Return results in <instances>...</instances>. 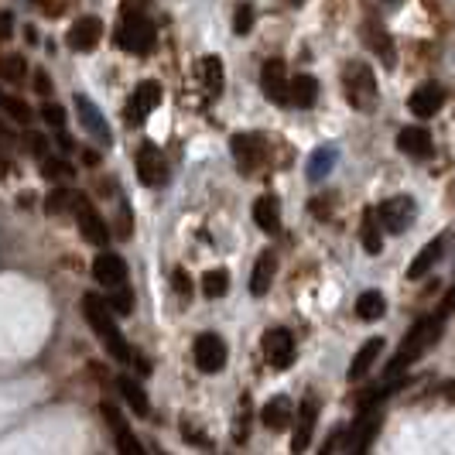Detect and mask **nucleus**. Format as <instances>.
I'll list each match as a JSON object with an SVG mask.
<instances>
[{
	"label": "nucleus",
	"instance_id": "obj_55",
	"mask_svg": "<svg viewBox=\"0 0 455 455\" xmlns=\"http://www.w3.org/2000/svg\"><path fill=\"white\" fill-rule=\"evenodd\" d=\"M0 103H4V93H0Z\"/></svg>",
	"mask_w": 455,
	"mask_h": 455
},
{
	"label": "nucleus",
	"instance_id": "obj_41",
	"mask_svg": "<svg viewBox=\"0 0 455 455\" xmlns=\"http://www.w3.org/2000/svg\"><path fill=\"white\" fill-rule=\"evenodd\" d=\"M247 431H251V397L240 401V425H236V442H247Z\"/></svg>",
	"mask_w": 455,
	"mask_h": 455
},
{
	"label": "nucleus",
	"instance_id": "obj_38",
	"mask_svg": "<svg viewBox=\"0 0 455 455\" xmlns=\"http://www.w3.org/2000/svg\"><path fill=\"white\" fill-rule=\"evenodd\" d=\"M233 27H236V35H247V31L253 27V7H251V4H236Z\"/></svg>",
	"mask_w": 455,
	"mask_h": 455
},
{
	"label": "nucleus",
	"instance_id": "obj_54",
	"mask_svg": "<svg viewBox=\"0 0 455 455\" xmlns=\"http://www.w3.org/2000/svg\"><path fill=\"white\" fill-rule=\"evenodd\" d=\"M291 4H302V0H291Z\"/></svg>",
	"mask_w": 455,
	"mask_h": 455
},
{
	"label": "nucleus",
	"instance_id": "obj_12",
	"mask_svg": "<svg viewBox=\"0 0 455 455\" xmlns=\"http://www.w3.org/2000/svg\"><path fill=\"white\" fill-rule=\"evenodd\" d=\"M442 106H445V86H442V82H421V86L411 93V100H407V110H411L414 117H421V120L435 117Z\"/></svg>",
	"mask_w": 455,
	"mask_h": 455
},
{
	"label": "nucleus",
	"instance_id": "obj_13",
	"mask_svg": "<svg viewBox=\"0 0 455 455\" xmlns=\"http://www.w3.org/2000/svg\"><path fill=\"white\" fill-rule=\"evenodd\" d=\"M158 103H161V86L151 82V79L141 82V86L134 89V96L127 100V124H144L148 113H151Z\"/></svg>",
	"mask_w": 455,
	"mask_h": 455
},
{
	"label": "nucleus",
	"instance_id": "obj_32",
	"mask_svg": "<svg viewBox=\"0 0 455 455\" xmlns=\"http://www.w3.org/2000/svg\"><path fill=\"white\" fill-rule=\"evenodd\" d=\"M76 196L79 192H73V189H51L49 199H45V212H49V216H66V212H73Z\"/></svg>",
	"mask_w": 455,
	"mask_h": 455
},
{
	"label": "nucleus",
	"instance_id": "obj_42",
	"mask_svg": "<svg viewBox=\"0 0 455 455\" xmlns=\"http://www.w3.org/2000/svg\"><path fill=\"white\" fill-rule=\"evenodd\" d=\"M45 18H58L62 11H66V0H31Z\"/></svg>",
	"mask_w": 455,
	"mask_h": 455
},
{
	"label": "nucleus",
	"instance_id": "obj_1",
	"mask_svg": "<svg viewBox=\"0 0 455 455\" xmlns=\"http://www.w3.org/2000/svg\"><path fill=\"white\" fill-rule=\"evenodd\" d=\"M82 315H86L89 329L100 335V343L106 346V353L113 356L117 363H130V359H134V350H130V343L124 339V332L117 329L113 312H110L106 298L93 295V291H89V295H82Z\"/></svg>",
	"mask_w": 455,
	"mask_h": 455
},
{
	"label": "nucleus",
	"instance_id": "obj_44",
	"mask_svg": "<svg viewBox=\"0 0 455 455\" xmlns=\"http://www.w3.org/2000/svg\"><path fill=\"white\" fill-rule=\"evenodd\" d=\"M148 11V0H124V7H120V14L130 18V14H144Z\"/></svg>",
	"mask_w": 455,
	"mask_h": 455
},
{
	"label": "nucleus",
	"instance_id": "obj_4",
	"mask_svg": "<svg viewBox=\"0 0 455 455\" xmlns=\"http://www.w3.org/2000/svg\"><path fill=\"white\" fill-rule=\"evenodd\" d=\"M117 45L130 55H148L154 49V25L144 14H130L117 27Z\"/></svg>",
	"mask_w": 455,
	"mask_h": 455
},
{
	"label": "nucleus",
	"instance_id": "obj_47",
	"mask_svg": "<svg viewBox=\"0 0 455 455\" xmlns=\"http://www.w3.org/2000/svg\"><path fill=\"white\" fill-rule=\"evenodd\" d=\"M117 233H120V236H130V212H127V205L120 209V220H117Z\"/></svg>",
	"mask_w": 455,
	"mask_h": 455
},
{
	"label": "nucleus",
	"instance_id": "obj_24",
	"mask_svg": "<svg viewBox=\"0 0 455 455\" xmlns=\"http://www.w3.org/2000/svg\"><path fill=\"white\" fill-rule=\"evenodd\" d=\"M315 100H319V82H315V76H295L288 82V103H295L298 110H308Z\"/></svg>",
	"mask_w": 455,
	"mask_h": 455
},
{
	"label": "nucleus",
	"instance_id": "obj_16",
	"mask_svg": "<svg viewBox=\"0 0 455 455\" xmlns=\"http://www.w3.org/2000/svg\"><path fill=\"white\" fill-rule=\"evenodd\" d=\"M100 38H103V21L100 18H79L76 25L69 27V49L73 51H93L96 45H100Z\"/></svg>",
	"mask_w": 455,
	"mask_h": 455
},
{
	"label": "nucleus",
	"instance_id": "obj_25",
	"mask_svg": "<svg viewBox=\"0 0 455 455\" xmlns=\"http://www.w3.org/2000/svg\"><path fill=\"white\" fill-rule=\"evenodd\" d=\"M359 243H363V251L366 253L383 251V227H380V220H377V212H374V209H366V212H363V223H359Z\"/></svg>",
	"mask_w": 455,
	"mask_h": 455
},
{
	"label": "nucleus",
	"instance_id": "obj_23",
	"mask_svg": "<svg viewBox=\"0 0 455 455\" xmlns=\"http://www.w3.org/2000/svg\"><path fill=\"white\" fill-rule=\"evenodd\" d=\"M253 223L264 229V233H278L281 229V205L274 196H260L253 203Z\"/></svg>",
	"mask_w": 455,
	"mask_h": 455
},
{
	"label": "nucleus",
	"instance_id": "obj_43",
	"mask_svg": "<svg viewBox=\"0 0 455 455\" xmlns=\"http://www.w3.org/2000/svg\"><path fill=\"white\" fill-rule=\"evenodd\" d=\"M172 284H175V291L181 295V298H189V295H192V281H189V274H185L181 267H175V274H172Z\"/></svg>",
	"mask_w": 455,
	"mask_h": 455
},
{
	"label": "nucleus",
	"instance_id": "obj_30",
	"mask_svg": "<svg viewBox=\"0 0 455 455\" xmlns=\"http://www.w3.org/2000/svg\"><path fill=\"white\" fill-rule=\"evenodd\" d=\"M383 312H387V302H383L380 291H363V295L356 298V315H359L363 322H377V319H383Z\"/></svg>",
	"mask_w": 455,
	"mask_h": 455
},
{
	"label": "nucleus",
	"instance_id": "obj_15",
	"mask_svg": "<svg viewBox=\"0 0 455 455\" xmlns=\"http://www.w3.org/2000/svg\"><path fill=\"white\" fill-rule=\"evenodd\" d=\"M103 418H106V425L113 428V438H117V452L120 455H148L144 452V445L137 442V435L127 428V421L120 418V411L113 405H103Z\"/></svg>",
	"mask_w": 455,
	"mask_h": 455
},
{
	"label": "nucleus",
	"instance_id": "obj_50",
	"mask_svg": "<svg viewBox=\"0 0 455 455\" xmlns=\"http://www.w3.org/2000/svg\"><path fill=\"white\" fill-rule=\"evenodd\" d=\"M82 161L93 168V165H100V154H96V151H82Z\"/></svg>",
	"mask_w": 455,
	"mask_h": 455
},
{
	"label": "nucleus",
	"instance_id": "obj_35",
	"mask_svg": "<svg viewBox=\"0 0 455 455\" xmlns=\"http://www.w3.org/2000/svg\"><path fill=\"white\" fill-rule=\"evenodd\" d=\"M110 312H120V315H127L130 308H134V295H130V288L127 284H117V288H110Z\"/></svg>",
	"mask_w": 455,
	"mask_h": 455
},
{
	"label": "nucleus",
	"instance_id": "obj_5",
	"mask_svg": "<svg viewBox=\"0 0 455 455\" xmlns=\"http://www.w3.org/2000/svg\"><path fill=\"white\" fill-rule=\"evenodd\" d=\"M73 212H76L79 233H82V240H86V243H93V247H106V243H110V227H106V220L96 212V205L89 203L82 192L76 196Z\"/></svg>",
	"mask_w": 455,
	"mask_h": 455
},
{
	"label": "nucleus",
	"instance_id": "obj_46",
	"mask_svg": "<svg viewBox=\"0 0 455 455\" xmlns=\"http://www.w3.org/2000/svg\"><path fill=\"white\" fill-rule=\"evenodd\" d=\"M35 89H38L42 96H49V93H51V79H49V73H42V69L35 73Z\"/></svg>",
	"mask_w": 455,
	"mask_h": 455
},
{
	"label": "nucleus",
	"instance_id": "obj_8",
	"mask_svg": "<svg viewBox=\"0 0 455 455\" xmlns=\"http://www.w3.org/2000/svg\"><path fill=\"white\" fill-rule=\"evenodd\" d=\"M229 148H233L236 168H240L243 175H253V172L264 165V158H267L264 137H257V134H236V137L229 141Z\"/></svg>",
	"mask_w": 455,
	"mask_h": 455
},
{
	"label": "nucleus",
	"instance_id": "obj_19",
	"mask_svg": "<svg viewBox=\"0 0 455 455\" xmlns=\"http://www.w3.org/2000/svg\"><path fill=\"white\" fill-rule=\"evenodd\" d=\"M274 274H278V257H274V251H264L260 257H257V264H253V271H251V295L253 298H264V295L271 291Z\"/></svg>",
	"mask_w": 455,
	"mask_h": 455
},
{
	"label": "nucleus",
	"instance_id": "obj_3",
	"mask_svg": "<svg viewBox=\"0 0 455 455\" xmlns=\"http://www.w3.org/2000/svg\"><path fill=\"white\" fill-rule=\"evenodd\" d=\"M343 89H346L350 106L359 110V113H370V110L377 106V79H374L366 62H350V66H346Z\"/></svg>",
	"mask_w": 455,
	"mask_h": 455
},
{
	"label": "nucleus",
	"instance_id": "obj_45",
	"mask_svg": "<svg viewBox=\"0 0 455 455\" xmlns=\"http://www.w3.org/2000/svg\"><path fill=\"white\" fill-rule=\"evenodd\" d=\"M452 312H455V288H449V295L442 298V305H438V312H435V315H442V319H445V315H452Z\"/></svg>",
	"mask_w": 455,
	"mask_h": 455
},
{
	"label": "nucleus",
	"instance_id": "obj_22",
	"mask_svg": "<svg viewBox=\"0 0 455 455\" xmlns=\"http://www.w3.org/2000/svg\"><path fill=\"white\" fill-rule=\"evenodd\" d=\"M442 251H445V236H435L425 251L418 253L414 260H411V267H407V278L411 281H418V278H425L431 267L438 264V257H442Z\"/></svg>",
	"mask_w": 455,
	"mask_h": 455
},
{
	"label": "nucleus",
	"instance_id": "obj_34",
	"mask_svg": "<svg viewBox=\"0 0 455 455\" xmlns=\"http://www.w3.org/2000/svg\"><path fill=\"white\" fill-rule=\"evenodd\" d=\"M76 175L73 172V165L69 161H62V158H42V178H49V181H55V185H62V181H69V178Z\"/></svg>",
	"mask_w": 455,
	"mask_h": 455
},
{
	"label": "nucleus",
	"instance_id": "obj_27",
	"mask_svg": "<svg viewBox=\"0 0 455 455\" xmlns=\"http://www.w3.org/2000/svg\"><path fill=\"white\" fill-rule=\"evenodd\" d=\"M199 82L209 96H220L223 93V62L216 55H205L199 62Z\"/></svg>",
	"mask_w": 455,
	"mask_h": 455
},
{
	"label": "nucleus",
	"instance_id": "obj_48",
	"mask_svg": "<svg viewBox=\"0 0 455 455\" xmlns=\"http://www.w3.org/2000/svg\"><path fill=\"white\" fill-rule=\"evenodd\" d=\"M339 438H343V435H339V431H332L329 438H326V445L319 449V455H332V452H335V445H339Z\"/></svg>",
	"mask_w": 455,
	"mask_h": 455
},
{
	"label": "nucleus",
	"instance_id": "obj_37",
	"mask_svg": "<svg viewBox=\"0 0 455 455\" xmlns=\"http://www.w3.org/2000/svg\"><path fill=\"white\" fill-rule=\"evenodd\" d=\"M0 106H4V110H7V117H11V120H18V124H27V120H31V106H27L25 100H18V96H4Z\"/></svg>",
	"mask_w": 455,
	"mask_h": 455
},
{
	"label": "nucleus",
	"instance_id": "obj_9",
	"mask_svg": "<svg viewBox=\"0 0 455 455\" xmlns=\"http://www.w3.org/2000/svg\"><path fill=\"white\" fill-rule=\"evenodd\" d=\"M196 366L203 370V374H220L223 366H227V343L216 335V332H203L199 339H196Z\"/></svg>",
	"mask_w": 455,
	"mask_h": 455
},
{
	"label": "nucleus",
	"instance_id": "obj_33",
	"mask_svg": "<svg viewBox=\"0 0 455 455\" xmlns=\"http://www.w3.org/2000/svg\"><path fill=\"white\" fill-rule=\"evenodd\" d=\"M229 291V271L223 267H212L203 274V295L205 298H223Z\"/></svg>",
	"mask_w": 455,
	"mask_h": 455
},
{
	"label": "nucleus",
	"instance_id": "obj_53",
	"mask_svg": "<svg viewBox=\"0 0 455 455\" xmlns=\"http://www.w3.org/2000/svg\"><path fill=\"white\" fill-rule=\"evenodd\" d=\"M387 4H401V0H387Z\"/></svg>",
	"mask_w": 455,
	"mask_h": 455
},
{
	"label": "nucleus",
	"instance_id": "obj_6",
	"mask_svg": "<svg viewBox=\"0 0 455 455\" xmlns=\"http://www.w3.org/2000/svg\"><path fill=\"white\" fill-rule=\"evenodd\" d=\"M359 38H363V45L374 51V55H377L387 69H394V66H397V49H394V38H390V31L380 25L377 18H366V21H363V27H359Z\"/></svg>",
	"mask_w": 455,
	"mask_h": 455
},
{
	"label": "nucleus",
	"instance_id": "obj_14",
	"mask_svg": "<svg viewBox=\"0 0 455 455\" xmlns=\"http://www.w3.org/2000/svg\"><path fill=\"white\" fill-rule=\"evenodd\" d=\"M260 89L271 103H288V69L281 58H267L260 69Z\"/></svg>",
	"mask_w": 455,
	"mask_h": 455
},
{
	"label": "nucleus",
	"instance_id": "obj_31",
	"mask_svg": "<svg viewBox=\"0 0 455 455\" xmlns=\"http://www.w3.org/2000/svg\"><path fill=\"white\" fill-rule=\"evenodd\" d=\"M25 76H27L25 55L4 51V55H0V82H25Z\"/></svg>",
	"mask_w": 455,
	"mask_h": 455
},
{
	"label": "nucleus",
	"instance_id": "obj_2",
	"mask_svg": "<svg viewBox=\"0 0 455 455\" xmlns=\"http://www.w3.org/2000/svg\"><path fill=\"white\" fill-rule=\"evenodd\" d=\"M438 335H442V315H425V319H418V322L407 329L405 339H401L397 356L390 359V377H394V374H405L411 363H418V359L435 346Z\"/></svg>",
	"mask_w": 455,
	"mask_h": 455
},
{
	"label": "nucleus",
	"instance_id": "obj_40",
	"mask_svg": "<svg viewBox=\"0 0 455 455\" xmlns=\"http://www.w3.org/2000/svg\"><path fill=\"white\" fill-rule=\"evenodd\" d=\"M42 117H45L49 127H58V130L66 127V110H62L58 103H45V106H42Z\"/></svg>",
	"mask_w": 455,
	"mask_h": 455
},
{
	"label": "nucleus",
	"instance_id": "obj_28",
	"mask_svg": "<svg viewBox=\"0 0 455 455\" xmlns=\"http://www.w3.org/2000/svg\"><path fill=\"white\" fill-rule=\"evenodd\" d=\"M260 421H264V428L284 431V425L291 421V401H288V397H274V401H267L264 411H260Z\"/></svg>",
	"mask_w": 455,
	"mask_h": 455
},
{
	"label": "nucleus",
	"instance_id": "obj_20",
	"mask_svg": "<svg viewBox=\"0 0 455 455\" xmlns=\"http://www.w3.org/2000/svg\"><path fill=\"white\" fill-rule=\"evenodd\" d=\"M76 113H79V124L82 130H89L100 144H110V127L103 120V113L96 110V103L86 100V96H76Z\"/></svg>",
	"mask_w": 455,
	"mask_h": 455
},
{
	"label": "nucleus",
	"instance_id": "obj_36",
	"mask_svg": "<svg viewBox=\"0 0 455 455\" xmlns=\"http://www.w3.org/2000/svg\"><path fill=\"white\" fill-rule=\"evenodd\" d=\"M332 158H335V154H332V148H322V151L308 161V178H326V175H329Z\"/></svg>",
	"mask_w": 455,
	"mask_h": 455
},
{
	"label": "nucleus",
	"instance_id": "obj_26",
	"mask_svg": "<svg viewBox=\"0 0 455 455\" xmlns=\"http://www.w3.org/2000/svg\"><path fill=\"white\" fill-rule=\"evenodd\" d=\"M380 353H383V339H380V335L366 339V346H363V350L353 356V363H350V380L356 383V380L366 377V370L374 366V359H377Z\"/></svg>",
	"mask_w": 455,
	"mask_h": 455
},
{
	"label": "nucleus",
	"instance_id": "obj_21",
	"mask_svg": "<svg viewBox=\"0 0 455 455\" xmlns=\"http://www.w3.org/2000/svg\"><path fill=\"white\" fill-rule=\"evenodd\" d=\"M397 148H401L407 158H431V151H435L431 134L425 127H405L401 137H397Z\"/></svg>",
	"mask_w": 455,
	"mask_h": 455
},
{
	"label": "nucleus",
	"instance_id": "obj_29",
	"mask_svg": "<svg viewBox=\"0 0 455 455\" xmlns=\"http://www.w3.org/2000/svg\"><path fill=\"white\" fill-rule=\"evenodd\" d=\"M117 387H120V394H124V401L130 405L134 414H141V418H148L151 414V405H148V394L141 390V383L130 377H120L117 380Z\"/></svg>",
	"mask_w": 455,
	"mask_h": 455
},
{
	"label": "nucleus",
	"instance_id": "obj_17",
	"mask_svg": "<svg viewBox=\"0 0 455 455\" xmlns=\"http://www.w3.org/2000/svg\"><path fill=\"white\" fill-rule=\"evenodd\" d=\"M315 414H319V405L312 397H305L302 407H298V418H295V438H291V452L305 455L308 445H312V431H315Z\"/></svg>",
	"mask_w": 455,
	"mask_h": 455
},
{
	"label": "nucleus",
	"instance_id": "obj_10",
	"mask_svg": "<svg viewBox=\"0 0 455 455\" xmlns=\"http://www.w3.org/2000/svg\"><path fill=\"white\" fill-rule=\"evenodd\" d=\"M264 359L274 370H288L295 363V335L288 329H267L264 332Z\"/></svg>",
	"mask_w": 455,
	"mask_h": 455
},
{
	"label": "nucleus",
	"instance_id": "obj_39",
	"mask_svg": "<svg viewBox=\"0 0 455 455\" xmlns=\"http://www.w3.org/2000/svg\"><path fill=\"white\" fill-rule=\"evenodd\" d=\"M25 151L35 154V158H45V154H49V141H45V134L27 130V134H25Z\"/></svg>",
	"mask_w": 455,
	"mask_h": 455
},
{
	"label": "nucleus",
	"instance_id": "obj_49",
	"mask_svg": "<svg viewBox=\"0 0 455 455\" xmlns=\"http://www.w3.org/2000/svg\"><path fill=\"white\" fill-rule=\"evenodd\" d=\"M14 144V137H11V130L7 127H0V148H11Z\"/></svg>",
	"mask_w": 455,
	"mask_h": 455
},
{
	"label": "nucleus",
	"instance_id": "obj_11",
	"mask_svg": "<svg viewBox=\"0 0 455 455\" xmlns=\"http://www.w3.org/2000/svg\"><path fill=\"white\" fill-rule=\"evenodd\" d=\"M137 178L144 185H151V189L168 181V161L154 144H141V151H137Z\"/></svg>",
	"mask_w": 455,
	"mask_h": 455
},
{
	"label": "nucleus",
	"instance_id": "obj_51",
	"mask_svg": "<svg viewBox=\"0 0 455 455\" xmlns=\"http://www.w3.org/2000/svg\"><path fill=\"white\" fill-rule=\"evenodd\" d=\"M0 35H4V38L11 35V14H4V18H0Z\"/></svg>",
	"mask_w": 455,
	"mask_h": 455
},
{
	"label": "nucleus",
	"instance_id": "obj_18",
	"mask_svg": "<svg viewBox=\"0 0 455 455\" xmlns=\"http://www.w3.org/2000/svg\"><path fill=\"white\" fill-rule=\"evenodd\" d=\"M93 278L100 281L103 288H117V284H127V264L120 253L103 251L96 260H93Z\"/></svg>",
	"mask_w": 455,
	"mask_h": 455
},
{
	"label": "nucleus",
	"instance_id": "obj_52",
	"mask_svg": "<svg viewBox=\"0 0 455 455\" xmlns=\"http://www.w3.org/2000/svg\"><path fill=\"white\" fill-rule=\"evenodd\" d=\"M7 172H11V168H7V161H0V178L7 175Z\"/></svg>",
	"mask_w": 455,
	"mask_h": 455
},
{
	"label": "nucleus",
	"instance_id": "obj_7",
	"mask_svg": "<svg viewBox=\"0 0 455 455\" xmlns=\"http://www.w3.org/2000/svg\"><path fill=\"white\" fill-rule=\"evenodd\" d=\"M380 220V227L387 233H405L414 223V199L411 196H394L387 203H380V209H374Z\"/></svg>",
	"mask_w": 455,
	"mask_h": 455
}]
</instances>
